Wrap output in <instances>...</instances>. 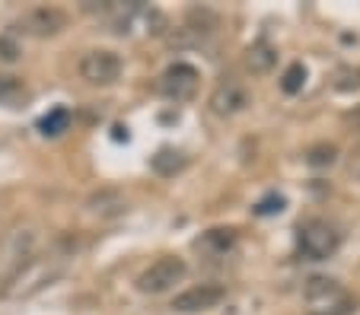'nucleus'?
Returning <instances> with one entry per match:
<instances>
[{
	"label": "nucleus",
	"instance_id": "nucleus-6",
	"mask_svg": "<svg viewBox=\"0 0 360 315\" xmlns=\"http://www.w3.org/2000/svg\"><path fill=\"white\" fill-rule=\"evenodd\" d=\"M166 99H176V102H185V99L195 96L198 89V70L185 61H176L169 70L163 74V83H160Z\"/></svg>",
	"mask_w": 360,
	"mask_h": 315
},
{
	"label": "nucleus",
	"instance_id": "nucleus-8",
	"mask_svg": "<svg viewBox=\"0 0 360 315\" xmlns=\"http://www.w3.org/2000/svg\"><path fill=\"white\" fill-rule=\"evenodd\" d=\"M274 61H278V51H274L268 41H255V45L245 51V64H249L252 74H265V70H271Z\"/></svg>",
	"mask_w": 360,
	"mask_h": 315
},
{
	"label": "nucleus",
	"instance_id": "nucleus-9",
	"mask_svg": "<svg viewBox=\"0 0 360 315\" xmlns=\"http://www.w3.org/2000/svg\"><path fill=\"white\" fill-rule=\"evenodd\" d=\"M26 99H29V89L22 86L20 76L0 74V105H10V109H16V105H22Z\"/></svg>",
	"mask_w": 360,
	"mask_h": 315
},
{
	"label": "nucleus",
	"instance_id": "nucleus-2",
	"mask_svg": "<svg viewBox=\"0 0 360 315\" xmlns=\"http://www.w3.org/2000/svg\"><path fill=\"white\" fill-rule=\"evenodd\" d=\"M297 242H300V255H303L306 261H326L338 252L341 233L332 223H326V220H309V223L300 227Z\"/></svg>",
	"mask_w": 360,
	"mask_h": 315
},
{
	"label": "nucleus",
	"instance_id": "nucleus-5",
	"mask_svg": "<svg viewBox=\"0 0 360 315\" xmlns=\"http://www.w3.org/2000/svg\"><path fill=\"white\" fill-rule=\"evenodd\" d=\"M224 296H226L224 287H217V283H201V287H188L185 293H179L176 300H172V309L182 315L207 312V309H214Z\"/></svg>",
	"mask_w": 360,
	"mask_h": 315
},
{
	"label": "nucleus",
	"instance_id": "nucleus-4",
	"mask_svg": "<svg viewBox=\"0 0 360 315\" xmlns=\"http://www.w3.org/2000/svg\"><path fill=\"white\" fill-rule=\"evenodd\" d=\"M68 26V13L58 7H32L29 13H22L20 29L35 39H48V35H58Z\"/></svg>",
	"mask_w": 360,
	"mask_h": 315
},
{
	"label": "nucleus",
	"instance_id": "nucleus-11",
	"mask_svg": "<svg viewBox=\"0 0 360 315\" xmlns=\"http://www.w3.org/2000/svg\"><path fill=\"white\" fill-rule=\"evenodd\" d=\"M70 128V109H51L45 118L39 121V130L45 134V138H58V134H64V130Z\"/></svg>",
	"mask_w": 360,
	"mask_h": 315
},
{
	"label": "nucleus",
	"instance_id": "nucleus-10",
	"mask_svg": "<svg viewBox=\"0 0 360 315\" xmlns=\"http://www.w3.org/2000/svg\"><path fill=\"white\" fill-rule=\"evenodd\" d=\"M306 296H309L313 302H319V300H326V302L345 300L341 287L332 281V277H313V281H309V287H306Z\"/></svg>",
	"mask_w": 360,
	"mask_h": 315
},
{
	"label": "nucleus",
	"instance_id": "nucleus-1",
	"mask_svg": "<svg viewBox=\"0 0 360 315\" xmlns=\"http://www.w3.org/2000/svg\"><path fill=\"white\" fill-rule=\"evenodd\" d=\"M185 274H188V267H185L182 258H176V255H163V258H157L147 271L137 274L134 287L141 290V293L160 296V293H166V290H172L176 283H182Z\"/></svg>",
	"mask_w": 360,
	"mask_h": 315
},
{
	"label": "nucleus",
	"instance_id": "nucleus-12",
	"mask_svg": "<svg viewBox=\"0 0 360 315\" xmlns=\"http://www.w3.org/2000/svg\"><path fill=\"white\" fill-rule=\"evenodd\" d=\"M185 163H188V159L182 156V153L179 150H169V147H166V150H160L157 156H153V169L160 172V175H176L179 169H185Z\"/></svg>",
	"mask_w": 360,
	"mask_h": 315
},
{
	"label": "nucleus",
	"instance_id": "nucleus-14",
	"mask_svg": "<svg viewBox=\"0 0 360 315\" xmlns=\"http://www.w3.org/2000/svg\"><path fill=\"white\" fill-rule=\"evenodd\" d=\"M303 83H306V67L303 64H290V67L284 70V76H281V89H284L287 96H297L300 89H303Z\"/></svg>",
	"mask_w": 360,
	"mask_h": 315
},
{
	"label": "nucleus",
	"instance_id": "nucleus-7",
	"mask_svg": "<svg viewBox=\"0 0 360 315\" xmlns=\"http://www.w3.org/2000/svg\"><path fill=\"white\" fill-rule=\"evenodd\" d=\"M245 105H249V93H245V86L236 76H224L217 83V89L211 93V109L217 115H233V112L245 109Z\"/></svg>",
	"mask_w": 360,
	"mask_h": 315
},
{
	"label": "nucleus",
	"instance_id": "nucleus-13",
	"mask_svg": "<svg viewBox=\"0 0 360 315\" xmlns=\"http://www.w3.org/2000/svg\"><path fill=\"white\" fill-rule=\"evenodd\" d=\"M89 210L96 213H122L124 210V198L118 192H102L96 198H89Z\"/></svg>",
	"mask_w": 360,
	"mask_h": 315
},
{
	"label": "nucleus",
	"instance_id": "nucleus-17",
	"mask_svg": "<svg viewBox=\"0 0 360 315\" xmlns=\"http://www.w3.org/2000/svg\"><path fill=\"white\" fill-rule=\"evenodd\" d=\"M281 207H284V198H281V194H271V198H265L259 207H255V213L265 217V213H274V210H281Z\"/></svg>",
	"mask_w": 360,
	"mask_h": 315
},
{
	"label": "nucleus",
	"instance_id": "nucleus-16",
	"mask_svg": "<svg viewBox=\"0 0 360 315\" xmlns=\"http://www.w3.org/2000/svg\"><path fill=\"white\" fill-rule=\"evenodd\" d=\"M16 58H20V45H16L13 39H0V61L13 64Z\"/></svg>",
	"mask_w": 360,
	"mask_h": 315
},
{
	"label": "nucleus",
	"instance_id": "nucleus-3",
	"mask_svg": "<svg viewBox=\"0 0 360 315\" xmlns=\"http://www.w3.org/2000/svg\"><path fill=\"white\" fill-rule=\"evenodd\" d=\"M80 76L89 86H109L122 76V58L109 48H93L80 58Z\"/></svg>",
	"mask_w": 360,
	"mask_h": 315
},
{
	"label": "nucleus",
	"instance_id": "nucleus-15",
	"mask_svg": "<svg viewBox=\"0 0 360 315\" xmlns=\"http://www.w3.org/2000/svg\"><path fill=\"white\" fill-rule=\"evenodd\" d=\"M335 156H338V150H335L332 144H319L309 150V156H306V163L309 166H332Z\"/></svg>",
	"mask_w": 360,
	"mask_h": 315
}]
</instances>
